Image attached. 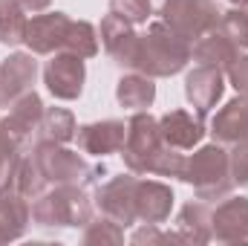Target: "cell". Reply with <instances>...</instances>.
<instances>
[{"instance_id":"obj_21","label":"cell","mask_w":248,"mask_h":246,"mask_svg":"<svg viewBox=\"0 0 248 246\" xmlns=\"http://www.w3.org/2000/svg\"><path fill=\"white\" fill-rule=\"evenodd\" d=\"M176 235H179L182 244L190 246H202L214 241V235H211V209L205 206V200L182 206L179 220H176Z\"/></svg>"},{"instance_id":"obj_17","label":"cell","mask_w":248,"mask_h":246,"mask_svg":"<svg viewBox=\"0 0 248 246\" xmlns=\"http://www.w3.org/2000/svg\"><path fill=\"white\" fill-rule=\"evenodd\" d=\"M222 93H225V78H222V72L219 70H214V67H196V70H190L185 78V99L196 107V113H208L211 107H217V102L222 99Z\"/></svg>"},{"instance_id":"obj_8","label":"cell","mask_w":248,"mask_h":246,"mask_svg":"<svg viewBox=\"0 0 248 246\" xmlns=\"http://www.w3.org/2000/svg\"><path fill=\"white\" fill-rule=\"evenodd\" d=\"M84 81H87L84 58L72 53H52V58L44 67V84L61 102H75L84 93Z\"/></svg>"},{"instance_id":"obj_29","label":"cell","mask_w":248,"mask_h":246,"mask_svg":"<svg viewBox=\"0 0 248 246\" xmlns=\"http://www.w3.org/2000/svg\"><path fill=\"white\" fill-rule=\"evenodd\" d=\"M185 154H179V148H170L168 142H165V148L153 157V162H150V174H156V177H176V180H182V171H185Z\"/></svg>"},{"instance_id":"obj_27","label":"cell","mask_w":248,"mask_h":246,"mask_svg":"<svg viewBox=\"0 0 248 246\" xmlns=\"http://www.w3.org/2000/svg\"><path fill=\"white\" fill-rule=\"evenodd\" d=\"M84 244L87 246H95V244H113L119 246L124 244V226H119L116 220H110V217H93L87 226H84Z\"/></svg>"},{"instance_id":"obj_15","label":"cell","mask_w":248,"mask_h":246,"mask_svg":"<svg viewBox=\"0 0 248 246\" xmlns=\"http://www.w3.org/2000/svg\"><path fill=\"white\" fill-rule=\"evenodd\" d=\"M243 55V50L217 26V29H211L208 35H202L199 41H193V47H190V58L196 64H202V67H214V70H219V72H228L231 70V64L237 61Z\"/></svg>"},{"instance_id":"obj_26","label":"cell","mask_w":248,"mask_h":246,"mask_svg":"<svg viewBox=\"0 0 248 246\" xmlns=\"http://www.w3.org/2000/svg\"><path fill=\"white\" fill-rule=\"evenodd\" d=\"M61 53H72V55H78V58H93V55H98V32H95V26H93L90 20H72Z\"/></svg>"},{"instance_id":"obj_35","label":"cell","mask_w":248,"mask_h":246,"mask_svg":"<svg viewBox=\"0 0 248 246\" xmlns=\"http://www.w3.org/2000/svg\"><path fill=\"white\" fill-rule=\"evenodd\" d=\"M231 6H248V0H231Z\"/></svg>"},{"instance_id":"obj_3","label":"cell","mask_w":248,"mask_h":246,"mask_svg":"<svg viewBox=\"0 0 248 246\" xmlns=\"http://www.w3.org/2000/svg\"><path fill=\"white\" fill-rule=\"evenodd\" d=\"M182 183L193 185L199 200H225L234 188L225 145L214 142V145H202L199 151H193V157L185 159Z\"/></svg>"},{"instance_id":"obj_1","label":"cell","mask_w":248,"mask_h":246,"mask_svg":"<svg viewBox=\"0 0 248 246\" xmlns=\"http://www.w3.org/2000/svg\"><path fill=\"white\" fill-rule=\"evenodd\" d=\"M190 41L176 35L165 20L147 23V29L139 35V53H136V72H144L150 78H170L182 72L190 61Z\"/></svg>"},{"instance_id":"obj_22","label":"cell","mask_w":248,"mask_h":246,"mask_svg":"<svg viewBox=\"0 0 248 246\" xmlns=\"http://www.w3.org/2000/svg\"><path fill=\"white\" fill-rule=\"evenodd\" d=\"M116 99L127 110H147L153 105V99H156V84L144 72L122 75L119 84H116Z\"/></svg>"},{"instance_id":"obj_25","label":"cell","mask_w":248,"mask_h":246,"mask_svg":"<svg viewBox=\"0 0 248 246\" xmlns=\"http://www.w3.org/2000/svg\"><path fill=\"white\" fill-rule=\"evenodd\" d=\"M26 9L20 0H0V44L3 47H17L23 44L26 35Z\"/></svg>"},{"instance_id":"obj_20","label":"cell","mask_w":248,"mask_h":246,"mask_svg":"<svg viewBox=\"0 0 248 246\" xmlns=\"http://www.w3.org/2000/svg\"><path fill=\"white\" fill-rule=\"evenodd\" d=\"M211 136L219 145H234L248 136V96L231 99L222 110H217L214 122H211Z\"/></svg>"},{"instance_id":"obj_23","label":"cell","mask_w":248,"mask_h":246,"mask_svg":"<svg viewBox=\"0 0 248 246\" xmlns=\"http://www.w3.org/2000/svg\"><path fill=\"white\" fill-rule=\"evenodd\" d=\"M75 133H78V127H75V116L69 110H63V107H46L44 116H41L38 130H35L32 145L35 142H58V145H66V142L75 139Z\"/></svg>"},{"instance_id":"obj_18","label":"cell","mask_w":248,"mask_h":246,"mask_svg":"<svg viewBox=\"0 0 248 246\" xmlns=\"http://www.w3.org/2000/svg\"><path fill=\"white\" fill-rule=\"evenodd\" d=\"M162 127V139L170 145V148H179V151H193L202 136L208 133L205 122H202V113H187V110H170L159 119Z\"/></svg>"},{"instance_id":"obj_28","label":"cell","mask_w":248,"mask_h":246,"mask_svg":"<svg viewBox=\"0 0 248 246\" xmlns=\"http://www.w3.org/2000/svg\"><path fill=\"white\" fill-rule=\"evenodd\" d=\"M219 29H222L240 50H248V6H234L231 12H222Z\"/></svg>"},{"instance_id":"obj_7","label":"cell","mask_w":248,"mask_h":246,"mask_svg":"<svg viewBox=\"0 0 248 246\" xmlns=\"http://www.w3.org/2000/svg\"><path fill=\"white\" fill-rule=\"evenodd\" d=\"M136 185H139V177L133 171L107 180L104 185L95 188V197H93L95 209L124 229L133 226L136 223Z\"/></svg>"},{"instance_id":"obj_16","label":"cell","mask_w":248,"mask_h":246,"mask_svg":"<svg viewBox=\"0 0 248 246\" xmlns=\"http://www.w3.org/2000/svg\"><path fill=\"white\" fill-rule=\"evenodd\" d=\"M173 188L159 180H139L136 185V220L141 223H165L173 209Z\"/></svg>"},{"instance_id":"obj_32","label":"cell","mask_w":248,"mask_h":246,"mask_svg":"<svg viewBox=\"0 0 248 246\" xmlns=\"http://www.w3.org/2000/svg\"><path fill=\"white\" fill-rule=\"evenodd\" d=\"M130 241H133V244H182L176 232L165 235V232H159V226H156V223H144L141 229H136V232H133V238H130Z\"/></svg>"},{"instance_id":"obj_31","label":"cell","mask_w":248,"mask_h":246,"mask_svg":"<svg viewBox=\"0 0 248 246\" xmlns=\"http://www.w3.org/2000/svg\"><path fill=\"white\" fill-rule=\"evenodd\" d=\"M228 162H231L234 185H248V136L231 145V151H228Z\"/></svg>"},{"instance_id":"obj_30","label":"cell","mask_w":248,"mask_h":246,"mask_svg":"<svg viewBox=\"0 0 248 246\" xmlns=\"http://www.w3.org/2000/svg\"><path fill=\"white\" fill-rule=\"evenodd\" d=\"M110 12L124 18L133 26H141V23L150 20L153 6H150V0H110Z\"/></svg>"},{"instance_id":"obj_34","label":"cell","mask_w":248,"mask_h":246,"mask_svg":"<svg viewBox=\"0 0 248 246\" xmlns=\"http://www.w3.org/2000/svg\"><path fill=\"white\" fill-rule=\"evenodd\" d=\"M49 3H52V0H20V6H23L26 12H32V15L46 12V9H49Z\"/></svg>"},{"instance_id":"obj_11","label":"cell","mask_w":248,"mask_h":246,"mask_svg":"<svg viewBox=\"0 0 248 246\" xmlns=\"http://www.w3.org/2000/svg\"><path fill=\"white\" fill-rule=\"evenodd\" d=\"M44 102L35 90H26L20 93L12 105H9V113L3 116V124L9 127V133L23 145V151L32 148V139H35V130L41 124V116H44Z\"/></svg>"},{"instance_id":"obj_9","label":"cell","mask_w":248,"mask_h":246,"mask_svg":"<svg viewBox=\"0 0 248 246\" xmlns=\"http://www.w3.org/2000/svg\"><path fill=\"white\" fill-rule=\"evenodd\" d=\"M69 23H72V18L63 15V12L35 15V18L26 23L23 44L29 47L32 55H52V53H61L63 41H66V32H69Z\"/></svg>"},{"instance_id":"obj_10","label":"cell","mask_w":248,"mask_h":246,"mask_svg":"<svg viewBox=\"0 0 248 246\" xmlns=\"http://www.w3.org/2000/svg\"><path fill=\"white\" fill-rule=\"evenodd\" d=\"M211 235L219 244H248V197H225L211 211Z\"/></svg>"},{"instance_id":"obj_33","label":"cell","mask_w":248,"mask_h":246,"mask_svg":"<svg viewBox=\"0 0 248 246\" xmlns=\"http://www.w3.org/2000/svg\"><path fill=\"white\" fill-rule=\"evenodd\" d=\"M228 81H231V87H234L240 96H248V55H240L237 61L231 64Z\"/></svg>"},{"instance_id":"obj_12","label":"cell","mask_w":248,"mask_h":246,"mask_svg":"<svg viewBox=\"0 0 248 246\" xmlns=\"http://www.w3.org/2000/svg\"><path fill=\"white\" fill-rule=\"evenodd\" d=\"M101 44H104V53L113 58V64L133 70L136 53H139V32L133 29V23L110 12L101 20Z\"/></svg>"},{"instance_id":"obj_6","label":"cell","mask_w":248,"mask_h":246,"mask_svg":"<svg viewBox=\"0 0 248 246\" xmlns=\"http://www.w3.org/2000/svg\"><path fill=\"white\" fill-rule=\"evenodd\" d=\"M159 15L176 35H182L190 44L217 29L222 18L214 0H165Z\"/></svg>"},{"instance_id":"obj_24","label":"cell","mask_w":248,"mask_h":246,"mask_svg":"<svg viewBox=\"0 0 248 246\" xmlns=\"http://www.w3.org/2000/svg\"><path fill=\"white\" fill-rule=\"evenodd\" d=\"M12 188L20 191L29 203H32L35 197H41V194L49 188L46 177L41 174V168H38V162H35V157H32L29 151H23V154L17 157V165H15V174H12Z\"/></svg>"},{"instance_id":"obj_19","label":"cell","mask_w":248,"mask_h":246,"mask_svg":"<svg viewBox=\"0 0 248 246\" xmlns=\"http://www.w3.org/2000/svg\"><path fill=\"white\" fill-rule=\"evenodd\" d=\"M29 220H32L29 200L20 191H15L12 185L9 188H0V244H9V241L23 238Z\"/></svg>"},{"instance_id":"obj_4","label":"cell","mask_w":248,"mask_h":246,"mask_svg":"<svg viewBox=\"0 0 248 246\" xmlns=\"http://www.w3.org/2000/svg\"><path fill=\"white\" fill-rule=\"evenodd\" d=\"M41 168V174L46 177L49 185H87L98 183V177L107 174L104 165H90L81 154L63 148L58 142H35L29 151Z\"/></svg>"},{"instance_id":"obj_5","label":"cell","mask_w":248,"mask_h":246,"mask_svg":"<svg viewBox=\"0 0 248 246\" xmlns=\"http://www.w3.org/2000/svg\"><path fill=\"white\" fill-rule=\"evenodd\" d=\"M162 148H165V139H162L159 119L150 116L147 110H136L130 116V122H127L124 148L119 151L124 157L127 171H133V174H150V162H153V157Z\"/></svg>"},{"instance_id":"obj_14","label":"cell","mask_w":248,"mask_h":246,"mask_svg":"<svg viewBox=\"0 0 248 246\" xmlns=\"http://www.w3.org/2000/svg\"><path fill=\"white\" fill-rule=\"evenodd\" d=\"M78 145L84 154L93 157H107V154H119L127 139V124L122 119H101V122H90L78 127Z\"/></svg>"},{"instance_id":"obj_2","label":"cell","mask_w":248,"mask_h":246,"mask_svg":"<svg viewBox=\"0 0 248 246\" xmlns=\"http://www.w3.org/2000/svg\"><path fill=\"white\" fill-rule=\"evenodd\" d=\"M93 217V197L81 185H52L32 200V220L44 229H84Z\"/></svg>"},{"instance_id":"obj_13","label":"cell","mask_w":248,"mask_h":246,"mask_svg":"<svg viewBox=\"0 0 248 246\" xmlns=\"http://www.w3.org/2000/svg\"><path fill=\"white\" fill-rule=\"evenodd\" d=\"M38 75V61L32 53H12L0 64V107H9L20 93L32 90Z\"/></svg>"}]
</instances>
